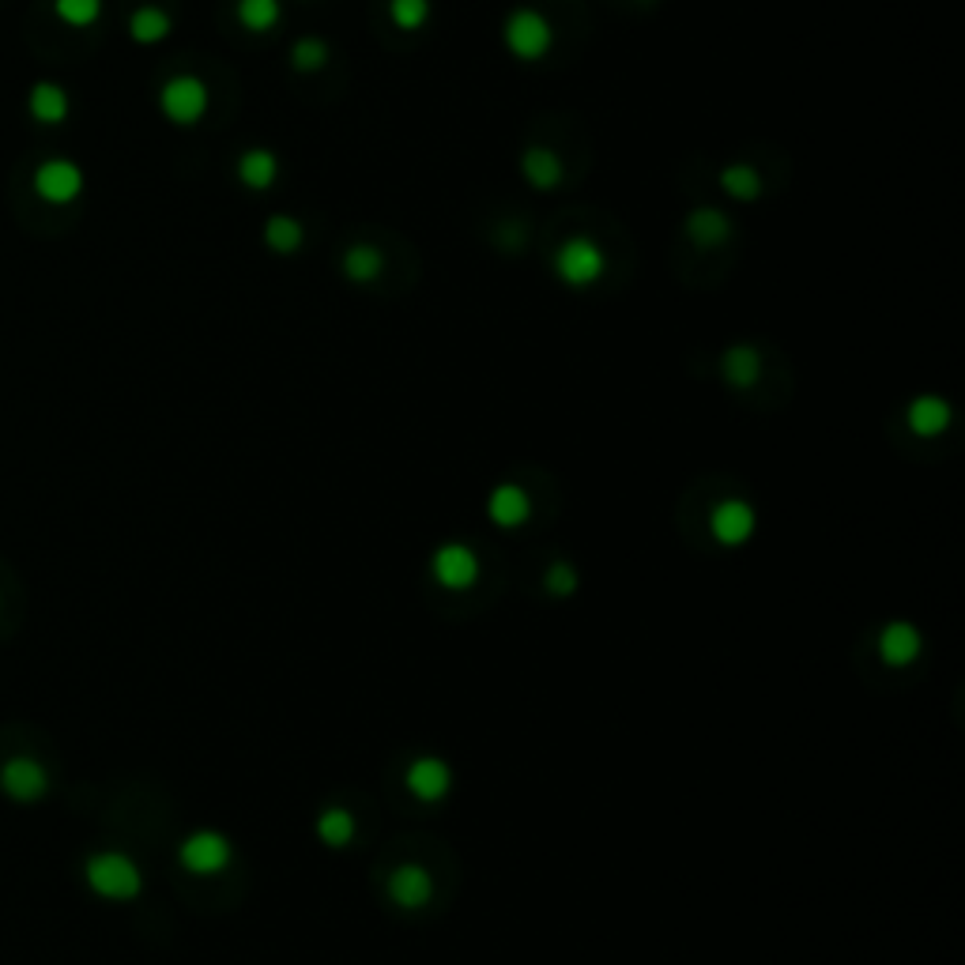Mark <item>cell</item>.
I'll return each mask as SVG.
<instances>
[{"mask_svg": "<svg viewBox=\"0 0 965 965\" xmlns=\"http://www.w3.org/2000/svg\"><path fill=\"white\" fill-rule=\"evenodd\" d=\"M502 38H505V49H510L517 61H539V57L551 53L554 27L536 8H517V12L505 15Z\"/></svg>", "mask_w": 965, "mask_h": 965, "instance_id": "6da1fadb", "label": "cell"}, {"mask_svg": "<svg viewBox=\"0 0 965 965\" xmlns=\"http://www.w3.org/2000/svg\"><path fill=\"white\" fill-rule=\"evenodd\" d=\"M603 265H608V257H603V249L588 234H574L554 253V272H559V280L566 288H593L603 276Z\"/></svg>", "mask_w": 965, "mask_h": 965, "instance_id": "7a4b0ae2", "label": "cell"}, {"mask_svg": "<svg viewBox=\"0 0 965 965\" xmlns=\"http://www.w3.org/2000/svg\"><path fill=\"white\" fill-rule=\"evenodd\" d=\"M87 882H91L95 894L113 897V902H129V897L141 894V871L129 856L121 853H98L87 864Z\"/></svg>", "mask_w": 965, "mask_h": 965, "instance_id": "3957f363", "label": "cell"}, {"mask_svg": "<svg viewBox=\"0 0 965 965\" xmlns=\"http://www.w3.org/2000/svg\"><path fill=\"white\" fill-rule=\"evenodd\" d=\"M159 106L174 125H196L208 113V84L200 76H170L159 91Z\"/></svg>", "mask_w": 965, "mask_h": 965, "instance_id": "277c9868", "label": "cell"}, {"mask_svg": "<svg viewBox=\"0 0 965 965\" xmlns=\"http://www.w3.org/2000/svg\"><path fill=\"white\" fill-rule=\"evenodd\" d=\"M35 193L49 204H69L84 193V170L69 159H46L35 170Z\"/></svg>", "mask_w": 965, "mask_h": 965, "instance_id": "5b68a950", "label": "cell"}, {"mask_svg": "<svg viewBox=\"0 0 965 965\" xmlns=\"http://www.w3.org/2000/svg\"><path fill=\"white\" fill-rule=\"evenodd\" d=\"M227 860H231V845H227L223 833L200 830V833H193V838L182 845V864L190 871H196V875L223 871Z\"/></svg>", "mask_w": 965, "mask_h": 965, "instance_id": "8992f818", "label": "cell"}, {"mask_svg": "<svg viewBox=\"0 0 965 965\" xmlns=\"http://www.w3.org/2000/svg\"><path fill=\"white\" fill-rule=\"evenodd\" d=\"M683 231L698 249H717V245L732 239V219H728L721 208H713V204H701V208H694L691 216H686Z\"/></svg>", "mask_w": 965, "mask_h": 965, "instance_id": "52a82bcc", "label": "cell"}, {"mask_svg": "<svg viewBox=\"0 0 965 965\" xmlns=\"http://www.w3.org/2000/svg\"><path fill=\"white\" fill-rule=\"evenodd\" d=\"M476 574H479V562H476V554H472V547L445 543L435 554V577L445 588H468L472 581H476Z\"/></svg>", "mask_w": 965, "mask_h": 965, "instance_id": "ba28073f", "label": "cell"}, {"mask_svg": "<svg viewBox=\"0 0 965 965\" xmlns=\"http://www.w3.org/2000/svg\"><path fill=\"white\" fill-rule=\"evenodd\" d=\"M0 784H4V792L12 799L30 804V799H38L46 792V770L35 758H12V762H4V770H0Z\"/></svg>", "mask_w": 965, "mask_h": 965, "instance_id": "9c48e42d", "label": "cell"}, {"mask_svg": "<svg viewBox=\"0 0 965 965\" xmlns=\"http://www.w3.org/2000/svg\"><path fill=\"white\" fill-rule=\"evenodd\" d=\"M234 170H239V182L245 185V190L265 193L280 182V155L268 151V147H249Z\"/></svg>", "mask_w": 965, "mask_h": 965, "instance_id": "30bf717a", "label": "cell"}, {"mask_svg": "<svg viewBox=\"0 0 965 965\" xmlns=\"http://www.w3.org/2000/svg\"><path fill=\"white\" fill-rule=\"evenodd\" d=\"M389 894L392 902L404 905V909H419V905H427L430 894H435V882H430V875L423 871L419 864H404V868L392 871Z\"/></svg>", "mask_w": 965, "mask_h": 965, "instance_id": "8fae6325", "label": "cell"}, {"mask_svg": "<svg viewBox=\"0 0 965 965\" xmlns=\"http://www.w3.org/2000/svg\"><path fill=\"white\" fill-rule=\"evenodd\" d=\"M449 784H453V773L441 758H415L412 770H407V789L419 799H430V804L445 796Z\"/></svg>", "mask_w": 965, "mask_h": 965, "instance_id": "7c38bea8", "label": "cell"}, {"mask_svg": "<svg viewBox=\"0 0 965 965\" xmlns=\"http://www.w3.org/2000/svg\"><path fill=\"white\" fill-rule=\"evenodd\" d=\"M879 652H882V660H887V664H894V668L913 664V660L920 657V634H917V626L890 623L879 634Z\"/></svg>", "mask_w": 965, "mask_h": 965, "instance_id": "4fadbf2b", "label": "cell"}, {"mask_svg": "<svg viewBox=\"0 0 965 965\" xmlns=\"http://www.w3.org/2000/svg\"><path fill=\"white\" fill-rule=\"evenodd\" d=\"M521 170H525L532 190L547 193L562 182V159L551 151V147H539V144L525 147V155H521Z\"/></svg>", "mask_w": 965, "mask_h": 965, "instance_id": "5bb4252c", "label": "cell"}, {"mask_svg": "<svg viewBox=\"0 0 965 965\" xmlns=\"http://www.w3.org/2000/svg\"><path fill=\"white\" fill-rule=\"evenodd\" d=\"M755 532V513L747 502H721L713 510V536L721 543H743Z\"/></svg>", "mask_w": 965, "mask_h": 965, "instance_id": "9a60e30c", "label": "cell"}, {"mask_svg": "<svg viewBox=\"0 0 965 965\" xmlns=\"http://www.w3.org/2000/svg\"><path fill=\"white\" fill-rule=\"evenodd\" d=\"M721 374L732 381L735 389H750L758 378H762V355H758L755 347H747V343H740V347H728L724 358H721Z\"/></svg>", "mask_w": 965, "mask_h": 965, "instance_id": "2e32d148", "label": "cell"}, {"mask_svg": "<svg viewBox=\"0 0 965 965\" xmlns=\"http://www.w3.org/2000/svg\"><path fill=\"white\" fill-rule=\"evenodd\" d=\"M381 272H386V257H381L378 245L355 242L343 253V276H347L351 283H374Z\"/></svg>", "mask_w": 965, "mask_h": 965, "instance_id": "e0dca14e", "label": "cell"}, {"mask_svg": "<svg viewBox=\"0 0 965 965\" xmlns=\"http://www.w3.org/2000/svg\"><path fill=\"white\" fill-rule=\"evenodd\" d=\"M951 423V404L943 396H917L909 404V427L924 438H936Z\"/></svg>", "mask_w": 965, "mask_h": 965, "instance_id": "ac0fdd59", "label": "cell"}, {"mask_svg": "<svg viewBox=\"0 0 965 965\" xmlns=\"http://www.w3.org/2000/svg\"><path fill=\"white\" fill-rule=\"evenodd\" d=\"M490 517H494L502 528H517L521 521L528 517L525 487H517V482H505V487H498L494 494H490Z\"/></svg>", "mask_w": 965, "mask_h": 965, "instance_id": "d6986e66", "label": "cell"}, {"mask_svg": "<svg viewBox=\"0 0 965 965\" xmlns=\"http://www.w3.org/2000/svg\"><path fill=\"white\" fill-rule=\"evenodd\" d=\"M174 30V23H170V15L162 12V8L147 4V8H136L133 15H129V35H133V42L141 46H155L162 42V38Z\"/></svg>", "mask_w": 965, "mask_h": 965, "instance_id": "ffe728a7", "label": "cell"}, {"mask_svg": "<svg viewBox=\"0 0 965 965\" xmlns=\"http://www.w3.org/2000/svg\"><path fill=\"white\" fill-rule=\"evenodd\" d=\"M30 118L42 125H61L69 118V91L61 84H38L30 91Z\"/></svg>", "mask_w": 965, "mask_h": 965, "instance_id": "44dd1931", "label": "cell"}, {"mask_svg": "<svg viewBox=\"0 0 965 965\" xmlns=\"http://www.w3.org/2000/svg\"><path fill=\"white\" fill-rule=\"evenodd\" d=\"M302 242H306V227H302L294 216H272L265 223V245L272 253H283V257H288V253L302 249Z\"/></svg>", "mask_w": 965, "mask_h": 965, "instance_id": "7402d4cb", "label": "cell"}, {"mask_svg": "<svg viewBox=\"0 0 965 965\" xmlns=\"http://www.w3.org/2000/svg\"><path fill=\"white\" fill-rule=\"evenodd\" d=\"M234 12H239L242 27L253 30V35H268V30L283 20L280 0H239V8H234Z\"/></svg>", "mask_w": 965, "mask_h": 965, "instance_id": "603a6c76", "label": "cell"}, {"mask_svg": "<svg viewBox=\"0 0 965 965\" xmlns=\"http://www.w3.org/2000/svg\"><path fill=\"white\" fill-rule=\"evenodd\" d=\"M721 190L732 196V200H755L762 193V174H758L750 162H732V167L721 170Z\"/></svg>", "mask_w": 965, "mask_h": 965, "instance_id": "cb8c5ba5", "label": "cell"}, {"mask_svg": "<svg viewBox=\"0 0 965 965\" xmlns=\"http://www.w3.org/2000/svg\"><path fill=\"white\" fill-rule=\"evenodd\" d=\"M329 64V42L325 38H298L291 46V69L294 72H321Z\"/></svg>", "mask_w": 965, "mask_h": 965, "instance_id": "d4e9b609", "label": "cell"}, {"mask_svg": "<svg viewBox=\"0 0 965 965\" xmlns=\"http://www.w3.org/2000/svg\"><path fill=\"white\" fill-rule=\"evenodd\" d=\"M317 833H321L325 845H347V841L355 838V819H351L347 811H340V807H332V811L321 815Z\"/></svg>", "mask_w": 965, "mask_h": 965, "instance_id": "484cf974", "label": "cell"}, {"mask_svg": "<svg viewBox=\"0 0 965 965\" xmlns=\"http://www.w3.org/2000/svg\"><path fill=\"white\" fill-rule=\"evenodd\" d=\"M53 12L61 15L69 27H91L102 15V0H53Z\"/></svg>", "mask_w": 965, "mask_h": 965, "instance_id": "4316f807", "label": "cell"}, {"mask_svg": "<svg viewBox=\"0 0 965 965\" xmlns=\"http://www.w3.org/2000/svg\"><path fill=\"white\" fill-rule=\"evenodd\" d=\"M389 15L400 30H419L430 20V0H389Z\"/></svg>", "mask_w": 965, "mask_h": 965, "instance_id": "83f0119b", "label": "cell"}, {"mask_svg": "<svg viewBox=\"0 0 965 965\" xmlns=\"http://www.w3.org/2000/svg\"><path fill=\"white\" fill-rule=\"evenodd\" d=\"M547 588H551L554 596H570L577 588V574L574 566H566V562H554L551 570H547Z\"/></svg>", "mask_w": 965, "mask_h": 965, "instance_id": "f1b7e54d", "label": "cell"}]
</instances>
